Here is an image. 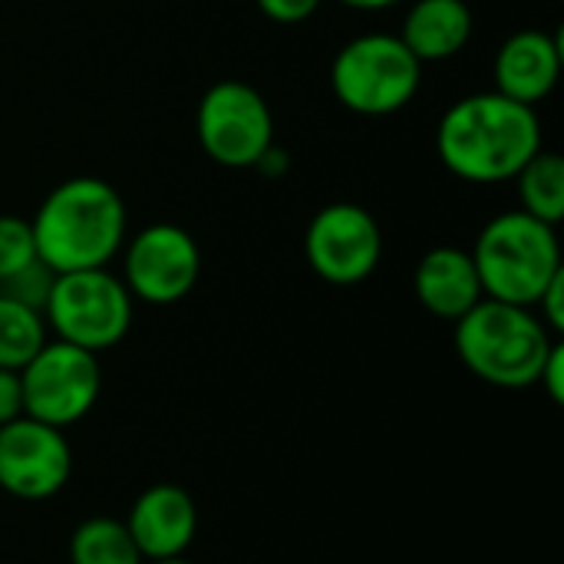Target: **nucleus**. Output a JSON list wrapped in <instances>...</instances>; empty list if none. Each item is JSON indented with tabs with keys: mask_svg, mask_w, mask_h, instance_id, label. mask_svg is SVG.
<instances>
[{
	"mask_svg": "<svg viewBox=\"0 0 564 564\" xmlns=\"http://www.w3.org/2000/svg\"><path fill=\"white\" fill-rule=\"evenodd\" d=\"M46 321L40 311H30L0 294V367L20 370L46 344Z\"/></svg>",
	"mask_w": 564,
	"mask_h": 564,
	"instance_id": "obj_18",
	"label": "nucleus"
},
{
	"mask_svg": "<svg viewBox=\"0 0 564 564\" xmlns=\"http://www.w3.org/2000/svg\"><path fill=\"white\" fill-rule=\"evenodd\" d=\"M423 63L397 33H364L347 40L330 63V86L344 109L357 116H393L420 89Z\"/></svg>",
	"mask_w": 564,
	"mask_h": 564,
	"instance_id": "obj_5",
	"label": "nucleus"
},
{
	"mask_svg": "<svg viewBox=\"0 0 564 564\" xmlns=\"http://www.w3.org/2000/svg\"><path fill=\"white\" fill-rule=\"evenodd\" d=\"M36 258L56 271H93L126 245V205L122 195L93 175L59 182L30 218Z\"/></svg>",
	"mask_w": 564,
	"mask_h": 564,
	"instance_id": "obj_2",
	"label": "nucleus"
},
{
	"mask_svg": "<svg viewBox=\"0 0 564 564\" xmlns=\"http://www.w3.org/2000/svg\"><path fill=\"white\" fill-rule=\"evenodd\" d=\"M539 387L549 393V400H552V403H564V347L562 344H555V347H552V354H549V360H545V367H542V373H539Z\"/></svg>",
	"mask_w": 564,
	"mask_h": 564,
	"instance_id": "obj_24",
	"label": "nucleus"
},
{
	"mask_svg": "<svg viewBox=\"0 0 564 564\" xmlns=\"http://www.w3.org/2000/svg\"><path fill=\"white\" fill-rule=\"evenodd\" d=\"M258 7L274 23H301L321 7V0H258Z\"/></svg>",
	"mask_w": 564,
	"mask_h": 564,
	"instance_id": "obj_22",
	"label": "nucleus"
},
{
	"mask_svg": "<svg viewBox=\"0 0 564 564\" xmlns=\"http://www.w3.org/2000/svg\"><path fill=\"white\" fill-rule=\"evenodd\" d=\"M413 291L423 311L453 324L486 297L473 254L453 245L433 248L420 258L413 274Z\"/></svg>",
	"mask_w": 564,
	"mask_h": 564,
	"instance_id": "obj_14",
	"label": "nucleus"
},
{
	"mask_svg": "<svg viewBox=\"0 0 564 564\" xmlns=\"http://www.w3.org/2000/svg\"><path fill=\"white\" fill-rule=\"evenodd\" d=\"M397 36L420 63L453 59L473 36V10L466 0H413Z\"/></svg>",
	"mask_w": 564,
	"mask_h": 564,
	"instance_id": "obj_15",
	"label": "nucleus"
},
{
	"mask_svg": "<svg viewBox=\"0 0 564 564\" xmlns=\"http://www.w3.org/2000/svg\"><path fill=\"white\" fill-rule=\"evenodd\" d=\"M469 254L476 261L482 294L519 307H535L542 291L564 271L555 225H545L522 208L486 221Z\"/></svg>",
	"mask_w": 564,
	"mask_h": 564,
	"instance_id": "obj_4",
	"label": "nucleus"
},
{
	"mask_svg": "<svg viewBox=\"0 0 564 564\" xmlns=\"http://www.w3.org/2000/svg\"><path fill=\"white\" fill-rule=\"evenodd\" d=\"M36 261L33 228L17 215H0V281Z\"/></svg>",
	"mask_w": 564,
	"mask_h": 564,
	"instance_id": "obj_20",
	"label": "nucleus"
},
{
	"mask_svg": "<svg viewBox=\"0 0 564 564\" xmlns=\"http://www.w3.org/2000/svg\"><path fill=\"white\" fill-rule=\"evenodd\" d=\"M132 314L135 301L122 278H116L109 268L56 274L43 307L46 330H53L56 340L89 354H102L122 344L132 327Z\"/></svg>",
	"mask_w": 564,
	"mask_h": 564,
	"instance_id": "obj_6",
	"label": "nucleus"
},
{
	"mask_svg": "<svg viewBox=\"0 0 564 564\" xmlns=\"http://www.w3.org/2000/svg\"><path fill=\"white\" fill-rule=\"evenodd\" d=\"M53 281H56V271H50V268L36 258V261H30L26 268H20V271H13L10 278H3V281H0V294L10 297V301H17V304H23V307H30V311H40V314H43L46 297H50V291H53Z\"/></svg>",
	"mask_w": 564,
	"mask_h": 564,
	"instance_id": "obj_19",
	"label": "nucleus"
},
{
	"mask_svg": "<svg viewBox=\"0 0 564 564\" xmlns=\"http://www.w3.org/2000/svg\"><path fill=\"white\" fill-rule=\"evenodd\" d=\"M126 532L132 535L142 562L185 558L198 535V506L188 489L175 482H159L139 492L126 516Z\"/></svg>",
	"mask_w": 564,
	"mask_h": 564,
	"instance_id": "obj_12",
	"label": "nucleus"
},
{
	"mask_svg": "<svg viewBox=\"0 0 564 564\" xmlns=\"http://www.w3.org/2000/svg\"><path fill=\"white\" fill-rule=\"evenodd\" d=\"M456 354L473 377L499 390H529L558 344L532 307L482 297L456 321Z\"/></svg>",
	"mask_w": 564,
	"mask_h": 564,
	"instance_id": "obj_3",
	"label": "nucleus"
},
{
	"mask_svg": "<svg viewBox=\"0 0 564 564\" xmlns=\"http://www.w3.org/2000/svg\"><path fill=\"white\" fill-rule=\"evenodd\" d=\"M20 373L23 416L66 430L86 420L102 393L99 354L73 347L66 340H46Z\"/></svg>",
	"mask_w": 564,
	"mask_h": 564,
	"instance_id": "obj_7",
	"label": "nucleus"
},
{
	"mask_svg": "<svg viewBox=\"0 0 564 564\" xmlns=\"http://www.w3.org/2000/svg\"><path fill=\"white\" fill-rule=\"evenodd\" d=\"M539 314V321L552 330V334H562L564 330V271L542 291L539 304L532 307Z\"/></svg>",
	"mask_w": 564,
	"mask_h": 564,
	"instance_id": "obj_21",
	"label": "nucleus"
},
{
	"mask_svg": "<svg viewBox=\"0 0 564 564\" xmlns=\"http://www.w3.org/2000/svg\"><path fill=\"white\" fill-rule=\"evenodd\" d=\"M145 564H195V562H188V558H165V562H145Z\"/></svg>",
	"mask_w": 564,
	"mask_h": 564,
	"instance_id": "obj_27",
	"label": "nucleus"
},
{
	"mask_svg": "<svg viewBox=\"0 0 564 564\" xmlns=\"http://www.w3.org/2000/svg\"><path fill=\"white\" fill-rule=\"evenodd\" d=\"M202 274L198 241L169 221L149 225L122 245V284L132 301L169 307L185 301Z\"/></svg>",
	"mask_w": 564,
	"mask_h": 564,
	"instance_id": "obj_9",
	"label": "nucleus"
},
{
	"mask_svg": "<svg viewBox=\"0 0 564 564\" xmlns=\"http://www.w3.org/2000/svg\"><path fill=\"white\" fill-rule=\"evenodd\" d=\"M337 3H344V7H350V10H367V13H373V10L397 7L400 0H337Z\"/></svg>",
	"mask_w": 564,
	"mask_h": 564,
	"instance_id": "obj_26",
	"label": "nucleus"
},
{
	"mask_svg": "<svg viewBox=\"0 0 564 564\" xmlns=\"http://www.w3.org/2000/svg\"><path fill=\"white\" fill-rule=\"evenodd\" d=\"M496 93L539 106L562 76V43L545 30H519L496 53Z\"/></svg>",
	"mask_w": 564,
	"mask_h": 564,
	"instance_id": "obj_13",
	"label": "nucleus"
},
{
	"mask_svg": "<svg viewBox=\"0 0 564 564\" xmlns=\"http://www.w3.org/2000/svg\"><path fill=\"white\" fill-rule=\"evenodd\" d=\"M23 416V393H20V373L0 367V426Z\"/></svg>",
	"mask_w": 564,
	"mask_h": 564,
	"instance_id": "obj_23",
	"label": "nucleus"
},
{
	"mask_svg": "<svg viewBox=\"0 0 564 564\" xmlns=\"http://www.w3.org/2000/svg\"><path fill=\"white\" fill-rule=\"evenodd\" d=\"M69 564H145L126 522L96 516L76 525L69 535Z\"/></svg>",
	"mask_w": 564,
	"mask_h": 564,
	"instance_id": "obj_17",
	"label": "nucleus"
},
{
	"mask_svg": "<svg viewBox=\"0 0 564 564\" xmlns=\"http://www.w3.org/2000/svg\"><path fill=\"white\" fill-rule=\"evenodd\" d=\"M73 449L63 430L30 416L0 426V489L23 502H46L66 489Z\"/></svg>",
	"mask_w": 564,
	"mask_h": 564,
	"instance_id": "obj_11",
	"label": "nucleus"
},
{
	"mask_svg": "<svg viewBox=\"0 0 564 564\" xmlns=\"http://www.w3.org/2000/svg\"><path fill=\"white\" fill-rule=\"evenodd\" d=\"M519 205L525 215L555 225L564 218V159L552 149H539L519 172Z\"/></svg>",
	"mask_w": 564,
	"mask_h": 564,
	"instance_id": "obj_16",
	"label": "nucleus"
},
{
	"mask_svg": "<svg viewBox=\"0 0 564 564\" xmlns=\"http://www.w3.org/2000/svg\"><path fill=\"white\" fill-rule=\"evenodd\" d=\"M195 132L212 162L225 169H254V162L274 145V116L254 86L221 79L202 96Z\"/></svg>",
	"mask_w": 564,
	"mask_h": 564,
	"instance_id": "obj_8",
	"label": "nucleus"
},
{
	"mask_svg": "<svg viewBox=\"0 0 564 564\" xmlns=\"http://www.w3.org/2000/svg\"><path fill=\"white\" fill-rule=\"evenodd\" d=\"M254 169H261L264 175H281V172L288 169V152L278 149V145H271V149L254 162Z\"/></svg>",
	"mask_w": 564,
	"mask_h": 564,
	"instance_id": "obj_25",
	"label": "nucleus"
},
{
	"mask_svg": "<svg viewBox=\"0 0 564 564\" xmlns=\"http://www.w3.org/2000/svg\"><path fill=\"white\" fill-rule=\"evenodd\" d=\"M542 149V119L535 106L502 93H473L453 102L436 129L443 165L473 185L512 182L516 172Z\"/></svg>",
	"mask_w": 564,
	"mask_h": 564,
	"instance_id": "obj_1",
	"label": "nucleus"
},
{
	"mask_svg": "<svg viewBox=\"0 0 564 564\" xmlns=\"http://www.w3.org/2000/svg\"><path fill=\"white\" fill-rule=\"evenodd\" d=\"M304 254L321 281L354 288L380 268L383 231L364 205L334 202L311 218L304 235Z\"/></svg>",
	"mask_w": 564,
	"mask_h": 564,
	"instance_id": "obj_10",
	"label": "nucleus"
}]
</instances>
